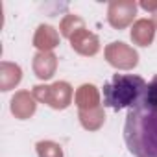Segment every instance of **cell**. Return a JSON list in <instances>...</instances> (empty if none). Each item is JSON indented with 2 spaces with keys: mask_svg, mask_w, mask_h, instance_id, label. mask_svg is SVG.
<instances>
[{
  "mask_svg": "<svg viewBox=\"0 0 157 157\" xmlns=\"http://www.w3.org/2000/svg\"><path fill=\"white\" fill-rule=\"evenodd\" d=\"M124 140L135 157H157V105L142 100L128 111Z\"/></svg>",
  "mask_w": 157,
  "mask_h": 157,
  "instance_id": "obj_1",
  "label": "cell"
},
{
  "mask_svg": "<svg viewBox=\"0 0 157 157\" xmlns=\"http://www.w3.org/2000/svg\"><path fill=\"white\" fill-rule=\"evenodd\" d=\"M70 41H72V48L83 56H93L98 52V39L93 33H89L85 28H80L70 37Z\"/></svg>",
  "mask_w": 157,
  "mask_h": 157,
  "instance_id": "obj_6",
  "label": "cell"
},
{
  "mask_svg": "<svg viewBox=\"0 0 157 157\" xmlns=\"http://www.w3.org/2000/svg\"><path fill=\"white\" fill-rule=\"evenodd\" d=\"M76 102L82 109L89 107V109H94L98 107V91L94 85H82L76 93Z\"/></svg>",
  "mask_w": 157,
  "mask_h": 157,
  "instance_id": "obj_11",
  "label": "cell"
},
{
  "mask_svg": "<svg viewBox=\"0 0 157 157\" xmlns=\"http://www.w3.org/2000/svg\"><path fill=\"white\" fill-rule=\"evenodd\" d=\"M56 56H52L50 52H39L33 59V70L41 80L52 78V74L56 72Z\"/></svg>",
  "mask_w": 157,
  "mask_h": 157,
  "instance_id": "obj_7",
  "label": "cell"
},
{
  "mask_svg": "<svg viewBox=\"0 0 157 157\" xmlns=\"http://www.w3.org/2000/svg\"><path fill=\"white\" fill-rule=\"evenodd\" d=\"M35 46L48 52L52 50L54 46H57V33L52 26H39L37 33H35V39H33Z\"/></svg>",
  "mask_w": 157,
  "mask_h": 157,
  "instance_id": "obj_10",
  "label": "cell"
},
{
  "mask_svg": "<svg viewBox=\"0 0 157 157\" xmlns=\"http://www.w3.org/2000/svg\"><path fill=\"white\" fill-rule=\"evenodd\" d=\"M155 35V28L151 21H139L135 22L133 30H131V39L139 44V46H148L151 43Z\"/></svg>",
  "mask_w": 157,
  "mask_h": 157,
  "instance_id": "obj_9",
  "label": "cell"
},
{
  "mask_svg": "<svg viewBox=\"0 0 157 157\" xmlns=\"http://www.w3.org/2000/svg\"><path fill=\"white\" fill-rule=\"evenodd\" d=\"M137 6L135 2H111L109 6V22L115 28H124L131 22V19L135 17Z\"/></svg>",
  "mask_w": 157,
  "mask_h": 157,
  "instance_id": "obj_5",
  "label": "cell"
},
{
  "mask_svg": "<svg viewBox=\"0 0 157 157\" xmlns=\"http://www.w3.org/2000/svg\"><path fill=\"white\" fill-rule=\"evenodd\" d=\"M33 94L37 100L56 107V109H65L70 104V96H72V89L68 83L65 82H57L50 87L46 85H37L33 87Z\"/></svg>",
  "mask_w": 157,
  "mask_h": 157,
  "instance_id": "obj_3",
  "label": "cell"
},
{
  "mask_svg": "<svg viewBox=\"0 0 157 157\" xmlns=\"http://www.w3.org/2000/svg\"><path fill=\"white\" fill-rule=\"evenodd\" d=\"M144 102L157 105V76H155L153 80H151V83H148V91H146Z\"/></svg>",
  "mask_w": 157,
  "mask_h": 157,
  "instance_id": "obj_14",
  "label": "cell"
},
{
  "mask_svg": "<svg viewBox=\"0 0 157 157\" xmlns=\"http://www.w3.org/2000/svg\"><path fill=\"white\" fill-rule=\"evenodd\" d=\"M153 19H155V22H157V11H155V13H153Z\"/></svg>",
  "mask_w": 157,
  "mask_h": 157,
  "instance_id": "obj_15",
  "label": "cell"
},
{
  "mask_svg": "<svg viewBox=\"0 0 157 157\" xmlns=\"http://www.w3.org/2000/svg\"><path fill=\"white\" fill-rule=\"evenodd\" d=\"M33 111H35V104H33V100H32V96L28 93H19L11 100V113L15 117H19L21 120L33 115Z\"/></svg>",
  "mask_w": 157,
  "mask_h": 157,
  "instance_id": "obj_8",
  "label": "cell"
},
{
  "mask_svg": "<svg viewBox=\"0 0 157 157\" xmlns=\"http://www.w3.org/2000/svg\"><path fill=\"white\" fill-rule=\"evenodd\" d=\"M105 56H107V61L118 68H131L137 65V52L131 50L129 46H126L124 43L109 44L105 50Z\"/></svg>",
  "mask_w": 157,
  "mask_h": 157,
  "instance_id": "obj_4",
  "label": "cell"
},
{
  "mask_svg": "<svg viewBox=\"0 0 157 157\" xmlns=\"http://www.w3.org/2000/svg\"><path fill=\"white\" fill-rule=\"evenodd\" d=\"M21 82V68L17 65L2 63V76H0V83H2V91H10L13 85Z\"/></svg>",
  "mask_w": 157,
  "mask_h": 157,
  "instance_id": "obj_12",
  "label": "cell"
},
{
  "mask_svg": "<svg viewBox=\"0 0 157 157\" xmlns=\"http://www.w3.org/2000/svg\"><path fill=\"white\" fill-rule=\"evenodd\" d=\"M148 91V83L135 74H115L104 85V104L117 111L137 107Z\"/></svg>",
  "mask_w": 157,
  "mask_h": 157,
  "instance_id": "obj_2",
  "label": "cell"
},
{
  "mask_svg": "<svg viewBox=\"0 0 157 157\" xmlns=\"http://www.w3.org/2000/svg\"><path fill=\"white\" fill-rule=\"evenodd\" d=\"M37 153H39V157H63L61 146L56 142H50V140L37 142Z\"/></svg>",
  "mask_w": 157,
  "mask_h": 157,
  "instance_id": "obj_13",
  "label": "cell"
}]
</instances>
